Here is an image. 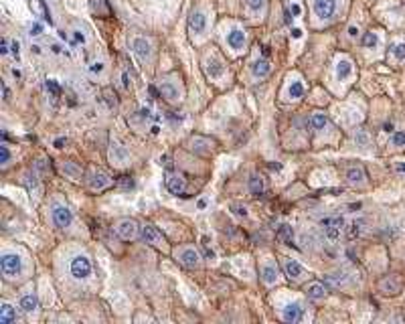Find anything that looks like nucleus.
<instances>
[{"label": "nucleus", "instance_id": "49", "mask_svg": "<svg viewBox=\"0 0 405 324\" xmlns=\"http://www.w3.org/2000/svg\"><path fill=\"white\" fill-rule=\"evenodd\" d=\"M288 11H290V15H292V17H300V15H302V9H300V5H298V3H292Z\"/></svg>", "mask_w": 405, "mask_h": 324}, {"label": "nucleus", "instance_id": "27", "mask_svg": "<svg viewBox=\"0 0 405 324\" xmlns=\"http://www.w3.org/2000/svg\"><path fill=\"white\" fill-rule=\"evenodd\" d=\"M19 308H21L23 312H35V310L39 308L37 296H35V294H25V296L21 298V302H19Z\"/></svg>", "mask_w": 405, "mask_h": 324}, {"label": "nucleus", "instance_id": "13", "mask_svg": "<svg viewBox=\"0 0 405 324\" xmlns=\"http://www.w3.org/2000/svg\"><path fill=\"white\" fill-rule=\"evenodd\" d=\"M282 318L286 320V322H300L302 318H304V308H302V304L300 302H292V304H288L284 310H282Z\"/></svg>", "mask_w": 405, "mask_h": 324}, {"label": "nucleus", "instance_id": "32", "mask_svg": "<svg viewBox=\"0 0 405 324\" xmlns=\"http://www.w3.org/2000/svg\"><path fill=\"white\" fill-rule=\"evenodd\" d=\"M249 191H251V195H261L263 193V179L259 177V175H251V179H249Z\"/></svg>", "mask_w": 405, "mask_h": 324}, {"label": "nucleus", "instance_id": "26", "mask_svg": "<svg viewBox=\"0 0 405 324\" xmlns=\"http://www.w3.org/2000/svg\"><path fill=\"white\" fill-rule=\"evenodd\" d=\"M381 45V37H379V33L377 31H367L365 35H363V47L365 49H369V51H373V49H377Z\"/></svg>", "mask_w": 405, "mask_h": 324}, {"label": "nucleus", "instance_id": "57", "mask_svg": "<svg viewBox=\"0 0 405 324\" xmlns=\"http://www.w3.org/2000/svg\"><path fill=\"white\" fill-rule=\"evenodd\" d=\"M292 37H294V39H300V37H302V31H300V29H294V31H292Z\"/></svg>", "mask_w": 405, "mask_h": 324}, {"label": "nucleus", "instance_id": "14", "mask_svg": "<svg viewBox=\"0 0 405 324\" xmlns=\"http://www.w3.org/2000/svg\"><path fill=\"white\" fill-rule=\"evenodd\" d=\"M205 29H207V17L201 11L191 13V17H189V31L193 35H201V33H205Z\"/></svg>", "mask_w": 405, "mask_h": 324}, {"label": "nucleus", "instance_id": "60", "mask_svg": "<svg viewBox=\"0 0 405 324\" xmlns=\"http://www.w3.org/2000/svg\"><path fill=\"white\" fill-rule=\"evenodd\" d=\"M13 75H15L17 79H21V71H19V69H13Z\"/></svg>", "mask_w": 405, "mask_h": 324}, {"label": "nucleus", "instance_id": "9", "mask_svg": "<svg viewBox=\"0 0 405 324\" xmlns=\"http://www.w3.org/2000/svg\"><path fill=\"white\" fill-rule=\"evenodd\" d=\"M164 183H166V189H168L172 195H183L185 189H187V181H185V177H183L181 173H172V171H168Z\"/></svg>", "mask_w": 405, "mask_h": 324}, {"label": "nucleus", "instance_id": "41", "mask_svg": "<svg viewBox=\"0 0 405 324\" xmlns=\"http://www.w3.org/2000/svg\"><path fill=\"white\" fill-rule=\"evenodd\" d=\"M101 71H103V63L101 61H93V63L87 65V73L89 75H99Z\"/></svg>", "mask_w": 405, "mask_h": 324}, {"label": "nucleus", "instance_id": "63", "mask_svg": "<svg viewBox=\"0 0 405 324\" xmlns=\"http://www.w3.org/2000/svg\"><path fill=\"white\" fill-rule=\"evenodd\" d=\"M397 171H399V173H405V165H399V167H397Z\"/></svg>", "mask_w": 405, "mask_h": 324}, {"label": "nucleus", "instance_id": "18", "mask_svg": "<svg viewBox=\"0 0 405 324\" xmlns=\"http://www.w3.org/2000/svg\"><path fill=\"white\" fill-rule=\"evenodd\" d=\"M353 73H355V67H353L351 59H346V57L338 59V63H336V77L340 81H346V79L353 77Z\"/></svg>", "mask_w": 405, "mask_h": 324}, {"label": "nucleus", "instance_id": "36", "mask_svg": "<svg viewBox=\"0 0 405 324\" xmlns=\"http://www.w3.org/2000/svg\"><path fill=\"white\" fill-rule=\"evenodd\" d=\"M324 282L326 284H332V286H340L346 282V274H330V276H324Z\"/></svg>", "mask_w": 405, "mask_h": 324}, {"label": "nucleus", "instance_id": "38", "mask_svg": "<svg viewBox=\"0 0 405 324\" xmlns=\"http://www.w3.org/2000/svg\"><path fill=\"white\" fill-rule=\"evenodd\" d=\"M245 5L251 13H259L263 7H265V0H245Z\"/></svg>", "mask_w": 405, "mask_h": 324}, {"label": "nucleus", "instance_id": "53", "mask_svg": "<svg viewBox=\"0 0 405 324\" xmlns=\"http://www.w3.org/2000/svg\"><path fill=\"white\" fill-rule=\"evenodd\" d=\"M349 37H351V39H357V37H359V27H355V25L349 27Z\"/></svg>", "mask_w": 405, "mask_h": 324}, {"label": "nucleus", "instance_id": "5", "mask_svg": "<svg viewBox=\"0 0 405 324\" xmlns=\"http://www.w3.org/2000/svg\"><path fill=\"white\" fill-rule=\"evenodd\" d=\"M401 290H403V282L397 274H389L379 282V292L385 296H397L401 294Z\"/></svg>", "mask_w": 405, "mask_h": 324}, {"label": "nucleus", "instance_id": "37", "mask_svg": "<svg viewBox=\"0 0 405 324\" xmlns=\"http://www.w3.org/2000/svg\"><path fill=\"white\" fill-rule=\"evenodd\" d=\"M63 173L69 175L71 179H79L81 177V169H77L73 162H65V165H63Z\"/></svg>", "mask_w": 405, "mask_h": 324}, {"label": "nucleus", "instance_id": "1", "mask_svg": "<svg viewBox=\"0 0 405 324\" xmlns=\"http://www.w3.org/2000/svg\"><path fill=\"white\" fill-rule=\"evenodd\" d=\"M69 269L75 280H87L91 276V261L85 255H75L69 263Z\"/></svg>", "mask_w": 405, "mask_h": 324}, {"label": "nucleus", "instance_id": "11", "mask_svg": "<svg viewBox=\"0 0 405 324\" xmlns=\"http://www.w3.org/2000/svg\"><path fill=\"white\" fill-rule=\"evenodd\" d=\"M87 185H89L91 191H103V189H107L111 185V179L101 171H93V173H89Z\"/></svg>", "mask_w": 405, "mask_h": 324}, {"label": "nucleus", "instance_id": "56", "mask_svg": "<svg viewBox=\"0 0 405 324\" xmlns=\"http://www.w3.org/2000/svg\"><path fill=\"white\" fill-rule=\"evenodd\" d=\"M63 144H65V138H57L55 140V148H63Z\"/></svg>", "mask_w": 405, "mask_h": 324}, {"label": "nucleus", "instance_id": "23", "mask_svg": "<svg viewBox=\"0 0 405 324\" xmlns=\"http://www.w3.org/2000/svg\"><path fill=\"white\" fill-rule=\"evenodd\" d=\"M346 181H349L351 185H365V181H367L365 169H363V167H353V169H349V171H346Z\"/></svg>", "mask_w": 405, "mask_h": 324}, {"label": "nucleus", "instance_id": "4", "mask_svg": "<svg viewBox=\"0 0 405 324\" xmlns=\"http://www.w3.org/2000/svg\"><path fill=\"white\" fill-rule=\"evenodd\" d=\"M0 267H3V274L7 278H15L21 274L23 269V263H21V257L17 253H5L0 257Z\"/></svg>", "mask_w": 405, "mask_h": 324}, {"label": "nucleus", "instance_id": "29", "mask_svg": "<svg viewBox=\"0 0 405 324\" xmlns=\"http://www.w3.org/2000/svg\"><path fill=\"white\" fill-rule=\"evenodd\" d=\"M389 55H391V59L395 63H403L405 61V43L403 41L401 43H393L389 47Z\"/></svg>", "mask_w": 405, "mask_h": 324}, {"label": "nucleus", "instance_id": "47", "mask_svg": "<svg viewBox=\"0 0 405 324\" xmlns=\"http://www.w3.org/2000/svg\"><path fill=\"white\" fill-rule=\"evenodd\" d=\"M41 33H43V25H39V23H35V25L29 29V35H31V37H39Z\"/></svg>", "mask_w": 405, "mask_h": 324}, {"label": "nucleus", "instance_id": "59", "mask_svg": "<svg viewBox=\"0 0 405 324\" xmlns=\"http://www.w3.org/2000/svg\"><path fill=\"white\" fill-rule=\"evenodd\" d=\"M383 128H385V132H393V124H385Z\"/></svg>", "mask_w": 405, "mask_h": 324}, {"label": "nucleus", "instance_id": "51", "mask_svg": "<svg viewBox=\"0 0 405 324\" xmlns=\"http://www.w3.org/2000/svg\"><path fill=\"white\" fill-rule=\"evenodd\" d=\"M9 51H11L9 39H3V41H0V53H3V55H9Z\"/></svg>", "mask_w": 405, "mask_h": 324}, {"label": "nucleus", "instance_id": "22", "mask_svg": "<svg viewBox=\"0 0 405 324\" xmlns=\"http://www.w3.org/2000/svg\"><path fill=\"white\" fill-rule=\"evenodd\" d=\"M310 126H312L316 132L326 130V128H328V116H326L324 112H320V110L312 112V116H310Z\"/></svg>", "mask_w": 405, "mask_h": 324}, {"label": "nucleus", "instance_id": "43", "mask_svg": "<svg viewBox=\"0 0 405 324\" xmlns=\"http://www.w3.org/2000/svg\"><path fill=\"white\" fill-rule=\"evenodd\" d=\"M324 231H326V237L328 239H338L340 237V231H342V227H324Z\"/></svg>", "mask_w": 405, "mask_h": 324}, {"label": "nucleus", "instance_id": "34", "mask_svg": "<svg viewBox=\"0 0 405 324\" xmlns=\"http://www.w3.org/2000/svg\"><path fill=\"white\" fill-rule=\"evenodd\" d=\"M320 225L322 227H342L344 229V219L342 217H324V219H320Z\"/></svg>", "mask_w": 405, "mask_h": 324}, {"label": "nucleus", "instance_id": "33", "mask_svg": "<svg viewBox=\"0 0 405 324\" xmlns=\"http://www.w3.org/2000/svg\"><path fill=\"white\" fill-rule=\"evenodd\" d=\"M389 144H391L393 148H403V146H405V130L393 132L391 138H389Z\"/></svg>", "mask_w": 405, "mask_h": 324}, {"label": "nucleus", "instance_id": "21", "mask_svg": "<svg viewBox=\"0 0 405 324\" xmlns=\"http://www.w3.org/2000/svg\"><path fill=\"white\" fill-rule=\"evenodd\" d=\"M245 43V33L239 31V29H233L231 33H227V45L233 49V51H239Z\"/></svg>", "mask_w": 405, "mask_h": 324}, {"label": "nucleus", "instance_id": "7", "mask_svg": "<svg viewBox=\"0 0 405 324\" xmlns=\"http://www.w3.org/2000/svg\"><path fill=\"white\" fill-rule=\"evenodd\" d=\"M115 233H118L122 239H126V241L136 239V237H138V223L134 221V219H120V221L115 223Z\"/></svg>", "mask_w": 405, "mask_h": 324}, {"label": "nucleus", "instance_id": "25", "mask_svg": "<svg viewBox=\"0 0 405 324\" xmlns=\"http://www.w3.org/2000/svg\"><path fill=\"white\" fill-rule=\"evenodd\" d=\"M261 280H263L267 286H272V284L278 280V267H276L274 263H263V265H261Z\"/></svg>", "mask_w": 405, "mask_h": 324}, {"label": "nucleus", "instance_id": "55", "mask_svg": "<svg viewBox=\"0 0 405 324\" xmlns=\"http://www.w3.org/2000/svg\"><path fill=\"white\" fill-rule=\"evenodd\" d=\"M140 118H150V110H148V107H142V110H140Z\"/></svg>", "mask_w": 405, "mask_h": 324}, {"label": "nucleus", "instance_id": "20", "mask_svg": "<svg viewBox=\"0 0 405 324\" xmlns=\"http://www.w3.org/2000/svg\"><path fill=\"white\" fill-rule=\"evenodd\" d=\"M223 71H225V67H223L221 61H217V59H207L205 61V73H207V77L217 79V77L223 75Z\"/></svg>", "mask_w": 405, "mask_h": 324}, {"label": "nucleus", "instance_id": "58", "mask_svg": "<svg viewBox=\"0 0 405 324\" xmlns=\"http://www.w3.org/2000/svg\"><path fill=\"white\" fill-rule=\"evenodd\" d=\"M51 51H53V53H63L61 45H51Z\"/></svg>", "mask_w": 405, "mask_h": 324}, {"label": "nucleus", "instance_id": "15", "mask_svg": "<svg viewBox=\"0 0 405 324\" xmlns=\"http://www.w3.org/2000/svg\"><path fill=\"white\" fill-rule=\"evenodd\" d=\"M158 91H160V95H162L164 99H168V101H177V99H181L179 85H177L175 81H170V79H162L160 85H158Z\"/></svg>", "mask_w": 405, "mask_h": 324}, {"label": "nucleus", "instance_id": "8", "mask_svg": "<svg viewBox=\"0 0 405 324\" xmlns=\"http://www.w3.org/2000/svg\"><path fill=\"white\" fill-rule=\"evenodd\" d=\"M314 15L320 19H332L336 13V0H314L312 3Z\"/></svg>", "mask_w": 405, "mask_h": 324}, {"label": "nucleus", "instance_id": "45", "mask_svg": "<svg viewBox=\"0 0 405 324\" xmlns=\"http://www.w3.org/2000/svg\"><path fill=\"white\" fill-rule=\"evenodd\" d=\"M355 142H357L359 146H367V144H369V136H367V134L361 130V132H357V136H355Z\"/></svg>", "mask_w": 405, "mask_h": 324}, {"label": "nucleus", "instance_id": "16", "mask_svg": "<svg viewBox=\"0 0 405 324\" xmlns=\"http://www.w3.org/2000/svg\"><path fill=\"white\" fill-rule=\"evenodd\" d=\"M282 267H284V274H286L290 280H300V278L304 276V267H302L296 259L284 257V259H282Z\"/></svg>", "mask_w": 405, "mask_h": 324}, {"label": "nucleus", "instance_id": "3", "mask_svg": "<svg viewBox=\"0 0 405 324\" xmlns=\"http://www.w3.org/2000/svg\"><path fill=\"white\" fill-rule=\"evenodd\" d=\"M175 257H177V261L181 265H185L189 269L199 267V263H201V255H199V251L195 247H181V249L175 251Z\"/></svg>", "mask_w": 405, "mask_h": 324}, {"label": "nucleus", "instance_id": "31", "mask_svg": "<svg viewBox=\"0 0 405 324\" xmlns=\"http://www.w3.org/2000/svg\"><path fill=\"white\" fill-rule=\"evenodd\" d=\"M304 95V85H302V81H292L290 85H288V97H292V99H300Z\"/></svg>", "mask_w": 405, "mask_h": 324}, {"label": "nucleus", "instance_id": "42", "mask_svg": "<svg viewBox=\"0 0 405 324\" xmlns=\"http://www.w3.org/2000/svg\"><path fill=\"white\" fill-rule=\"evenodd\" d=\"M103 95H105V101H107V107H109V110L118 107V99H115V93H113L111 89H105Z\"/></svg>", "mask_w": 405, "mask_h": 324}, {"label": "nucleus", "instance_id": "54", "mask_svg": "<svg viewBox=\"0 0 405 324\" xmlns=\"http://www.w3.org/2000/svg\"><path fill=\"white\" fill-rule=\"evenodd\" d=\"M19 47H21L19 41H13V43H11V51H13V55H15L17 59H19Z\"/></svg>", "mask_w": 405, "mask_h": 324}, {"label": "nucleus", "instance_id": "17", "mask_svg": "<svg viewBox=\"0 0 405 324\" xmlns=\"http://www.w3.org/2000/svg\"><path fill=\"white\" fill-rule=\"evenodd\" d=\"M109 160L115 162V165H126L130 160V154L124 146H120L118 142H111V148H109Z\"/></svg>", "mask_w": 405, "mask_h": 324}, {"label": "nucleus", "instance_id": "44", "mask_svg": "<svg viewBox=\"0 0 405 324\" xmlns=\"http://www.w3.org/2000/svg\"><path fill=\"white\" fill-rule=\"evenodd\" d=\"M0 152H3V158H0V165H9V160H11V152H9V146L7 144H3L0 146Z\"/></svg>", "mask_w": 405, "mask_h": 324}, {"label": "nucleus", "instance_id": "48", "mask_svg": "<svg viewBox=\"0 0 405 324\" xmlns=\"http://www.w3.org/2000/svg\"><path fill=\"white\" fill-rule=\"evenodd\" d=\"M118 183H120V187H122V189H132V187H134V181H132L130 177H122Z\"/></svg>", "mask_w": 405, "mask_h": 324}, {"label": "nucleus", "instance_id": "6", "mask_svg": "<svg viewBox=\"0 0 405 324\" xmlns=\"http://www.w3.org/2000/svg\"><path fill=\"white\" fill-rule=\"evenodd\" d=\"M142 239H144V243H148V245H152L156 249H166V239L154 225H144L142 227Z\"/></svg>", "mask_w": 405, "mask_h": 324}, {"label": "nucleus", "instance_id": "52", "mask_svg": "<svg viewBox=\"0 0 405 324\" xmlns=\"http://www.w3.org/2000/svg\"><path fill=\"white\" fill-rule=\"evenodd\" d=\"M122 87H124V89H130V87H132V81H130V75H128L126 71L122 73Z\"/></svg>", "mask_w": 405, "mask_h": 324}, {"label": "nucleus", "instance_id": "10", "mask_svg": "<svg viewBox=\"0 0 405 324\" xmlns=\"http://www.w3.org/2000/svg\"><path fill=\"white\" fill-rule=\"evenodd\" d=\"M73 221V213L69 211V207H63V205H57L53 209V223L59 227V229H65L69 227Z\"/></svg>", "mask_w": 405, "mask_h": 324}, {"label": "nucleus", "instance_id": "12", "mask_svg": "<svg viewBox=\"0 0 405 324\" xmlns=\"http://www.w3.org/2000/svg\"><path fill=\"white\" fill-rule=\"evenodd\" d=\"M132 51H134V55H136L140 61H146V59H150V55H152L150 43H148L146 39H142V37H136V39L132 41Z\"/></svg>", "mask_w": 405, "mask_h": 324}, {"label": "nucleus", "instance_id": "2", "mask_svg": "<svg viewBox=\"0 0 405 324\" xmlns=\"http://www.w3.org/2000/svg\"><path fill=\"white\" fill-rule=\"evenodd\" d=\"M185 146L195 154H211L215 150L217 142L211 140V138H203V136H191Z\"/></svg>", "mask_w": 405, "mask_h": 324}, {"label": "nucleus", "instance_id": "39", "mask_svg": "<svg viewBox=\"0 0 405 324\" xmlns=\"http://www.w3.org/2000/svg\"><path fill=\"white\" fill-rule=\"evenodd\" d=\"M85 35H83V31H79V29H75V31H71V43L73 45H85Z\"/></svg>", "mask_w": 405, "mask_h": 324}, {"label": "nucleus", "instance_id": "61", "mask_svg": "<svg viewBox=\"0 0 405 324\" xmlns=\"http://www.w3.org/2000/svg\"><path fill=\"white\" fill-rule=\"evenodd\" d=\"M3 89H5V99H9V95H11V93H9V87H7V85H3Z\"/></svg>", "mask_w": 405, "mask_h": 324}, {"label": "nucleus", "instance_id": "19", "mask_svg": "<svg viewBox=\"0 0 405 324\" xmlns=\"http://www.w3.org/2000/svg\"><path fill=\"white\" fill-rule=\"evenodd\" d=\"M304 292H306V296H308L310 300H322V298H326V294H328L326 286L320 284V282H312V284H308Z\"/></svg>", "mask_w": 405, "mask_h": 324}, {"label": "nucleus", "instance_id": "62", "mask_svg": "<svg viewBox=\"0 0 405 324\" xmlns=\"http://www.w3.org/2000/svg\"><path fill=\"white\" fill-rule=\"evenodd\" d=\"M199 207H201V209H205V207H207V201H203V199H201V201H199Z\"/></svg>", "mask_w": 405, "mask_h": 324}, {"label": "nucleus", "instance_id": "24", "mask_svg": "<svg viewBox=\"0 0 405 324\" xmlns=\"http://www.w3.org/2000/svg\"><path fill=\"white\" fill-rule=\"evenodd\" d=\"M269 71H272V65H269V61L267 59H257L253 65H251V73H253V77H267L269 75Z\"/></svg>", "mask_w": 405, "mask_h": 324}, {"label": "nucleus", "instance_id": "40", "mask_svg": "<svg viewBox=\"0 0 405 324\" xmlns=\"http://www.w3.org/2000/svg\"><path fill=\"white\" fill-rule=\"evenodd\" d=\"M91 11L97 15H107V7H103V0H91Z\"/></svg>", "mask_w": 405, "mask_h": 324}, {"label": "nucleus", "instance_id": "46", "mask_svg": "<svg viewBox=\"0 0 405 324\" xmlns=\"http://www.w3.org/2000/svg\"><path fill=\"white\" fill-rule=\"evenodd\" d=\"M47 89H49L53 95H59V93H61V87L57 85V81H55V79H49V81H47Z\"/></svg>", "mask_w": 405, "mask_h": 324}, {"label": "nucleus", "instance_id": "30", "mask_svg": "<svg viewBox=\"0 0 405 324\" xmlns=\"http://www.w3.org/2000/svg\"><path fill=\"white\" fill-rule=\"evenodd\" d=\"M17 318V312L11 304H3L0 306V324H11Z\"/></svg>", "mask_w": 405, "mask_h": 324}, {"label": "nucleus", "instance_id": "35", "mask_svg": "<svg viewBox=\"0 0 405 324\" xmlns=\"http://www.w3.org/2000/svg\"><path fill=\"white\" fill-rule=\"evenodd\" d=\"M361 231H363V221H353V223L346 227V237H349V239H355V237L361 235Z\"/></svg>", "mask_w": 405, "mask_h": 324}, {"label": "nucleus", "instance_id": "28", "mask_svg": "<svg viewBox=\"0 0 405 324\" xmlns=\"http://www.w3.org/2000/svg\"><path fill=\"white\" fill-rule=\"evenodd\" d=\"M276 237H278L282 243L292 245V243H294V229H292L290 225H280L278 231H276Z\"/></svg>", "mask_w": 405, "mask_h": 324}, {"label": "nucleus", "instance_id": "50", "mask_svg": "<svg viewBox=\"0 0 405 324\" xmlns=\"http://www.w3.org/2000/svg\"><path fill=\"white\" fill-rule=\"evenodd\" d=\"M231 209H233L235 215H239V217H247V209H245V207H241V205H233Z\"/></svg>", "mask_w": 405, "mask_h": 324}]
</instances>
